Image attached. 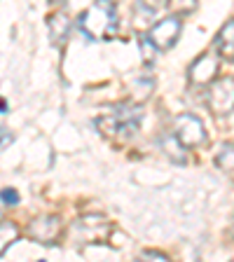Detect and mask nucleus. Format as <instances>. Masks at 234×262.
Returning <instances> with one entry per match:
<instances>
[{"label": "nucleus", "mask_w": 234, "mask_h": 262, "mask_svg": "<svg viewBox=\"0 0 234 262\" xmlns=\"http://www.w3.org/2000/svg\"><path fill=\"white\" fill-rule=\"evenodd\" d=\"M80 31L89 40H105L117 31V12L113 0H96L87 12L80 14Z\"/></svg>", "instance_id": "obj_1"}, {"label": "nucleus", "mask_w": 234, "mask_h": 262, "mask_svg": "<svg viewBox=\"0 0 234 262\" xmlns=\"http://www.w3.org/2000/svg\"><path fill=\"white\" fill-rule=\"evenodd\" d=\"M143 120V108L134 103H122L117 108H113V113H108L105 117L96 122L101 126V134L110 138H122L126 141L129 136H134L138 131V124Z\"/></svg>", "instance_id": "obj_2"}, {"label": "nucleus", "mask_w": 234, "mask_h": 262, "mask_svg": "<svg viewBox=\"0 0 234 262\" xmlns=\"http://www.w3.org/2000/svg\"><path fill=\"white\" fill-rule=\"evenodd\" d=\"M208 110L218 117L234 110V77H220L208 84Z\"/></svg>", "instance_id": "obj_3"}, {"label": "nucleus", "mask_w": 234, "mask_h": 262, "mask_svg": "<svg viewBox=\"0 0 234 262\" xmlns=\"http://www.w3.org/2000/svg\"><path fill=\"white\" fill-rule=\"evenodd\" d=\"M174 134L178 136V141L190 150V147H199L206 143V129H204L202 120L195 117L190 113H183L176 117L174 122Z\"/></svg>", "instance_id": "obj_4"}, {"label": "nucleus", "mask_w": 234, "mask_h": 262, "mask_svg": "<svg viewBox=\"0 0 234 262\" xmlns=\"http://www.w3.org/2000/svg\"><path fill=\"white\" fill-rule=\"evenodd\" d=\"M180 19L178 16H166V19H162V21H157L153 28H150V33H147V38L153 40V45L159 49V52H166V49H171L176 42H178L180 38Z\"/></svg>", "instance_id": "obj_5"}, {"label": "nucleus", "mask_w": 234, "mask_h": 262, "mask_svg": "<svg viewBox=\"0 0 234 262\" xmlns=\"http://www.w3.org/2000/svg\"><path fill=\"white\" fill-rule=\"evenodd\" d=\"M218 66H220L218 54H202L190 66V73H187L190 84H195V87H208L216 80V75H218Z\"/></svg>", "instance_id": "obj_6"}, {"label": "nucleus", "mask_w": 234, "mask_h": 262, "mask_svg": "<svg viewBox=\"0 0 234 262\" xmlns=\"http://www.w3.org/2000/svg\"><path fill=\"white\" fill-rule=\"evenodd\" d=\"M61 220L56 215H40L28 225V236L38 244H54L61 236Z\"/></svg>", "instance_id": "obj_7"}, {"label": "nucleus", "mask_w": 234, "mask_h": 262, "mask_svg": "<svg viewBox=\"0 0 234 262\" xmlns=\"http://www.w3.org/2000/svg\"><path fill=\"white\" fill-rule=\"evenodd\" d=\"M105 232H108V223L101 215H87V218H80L73 225V234L84 244H98Z\"/></svg>", "instance_id": "obj_8"}, {"label": "nucleus", "mask_w": 234, "mask_h": 262, "mask_svg": "<svg viewBox=\"0 0 234 262\" xmlns=\"http://www.w3.org/2000/svg\"><path fill=\"white\" fill-rule=\"evenodd\" d=\"M216 52L227 61H234V19L227 21L216 35Z\"/></svg>", "instance_id": "obj_9"}, {"label": "nucleus", "mask_w": 234, "mask_h": 262, "mask_svg": "<svg viewBox=\"0 0 234 262\" xmlns=\"http://www.w3.org/2000/svg\"><path fill=\"white\" fill-rule=\"evenodd\" d=\"M159 147H162V152L171 159L174 164H185L187 157H185V150L187 147L178 141L176 134H164L162 141H159Z\"/></svg>", "instance_id": "obj_10"}, {"label": "nucleus", "mask_w": 234, "mask_h": 262, "mask_svg": "<svg viewBox=\"0 0 234 262\" xmlns=\"http://www.w3.org/2000/svg\"><path fill=\"white\" fill-rule=\"evenodd\" d=\"M47 28H49V35H52V42L59 45V42H63V40H68L71 19H68L63 12H56V14L47 16Z\"/></svg>", "instance_id": "obj_11"}, {"label": "nucleus", "mask_w": 234, "mask_h": 262, "mask_svg": "<svg viewBox=\"0 0 234 262\" xmlns=\"http://www.w3.org/2000/svg\"><path fill=\"white\" fill-rule=\"evenodd\" d=\"M164 5H169V0H136V24L150 21Z\"/></svg>", "instance_id": "obj_12"}, {"label": "nucleus", "mask_w": 234, "mask_h": 262, "mask_svg": "<svg viewBox=\"0 0 234 262\" xmlns=\"http://www.w3.org/2000/svg\"><path fill=\"white\" fill-rule=\"evenodd\" d=\"M16 236H19V229L14 223H0V255L14 244Z\"/></svg>", "instance_id": "obj_13"}, {"label": "nucleus", "mask_w": 234, "mask_h": 262, "mask_svg": "<svg viewBox=\"0 0 234 262\" xmlns=\"http://www.w3.org/2000/svg\"><path fill=\"white\" fill-rule=\"evenodd\" d=\"M216 164L223 171H234V143H225L216 155Z\"/></svg>", "instance_id": "obj_14"}, {"label": "nucleus", "mask_w": 234, "mask_h": 262, "mask_svg": "<svg viewBox=\"0 0 234 262\" xmlns=\"http://www.w3.org/2000/svg\"><path fill=\"white\" fill-rule=\"evenodd\" d=\"M169 7L176 16H187L197 10V0H169Z\"/></svg>", "instance_id": "obj_15"}, {"label": "nucleus", "mask_w": 234, "mask_h": 262, "mask_svg": "<svg viewBox=\"0 0 234 262\" xmlns=\"http://www.w3.org/2000/svg\"><path fill=\"white\" fill-rule=\"evenodd\" d=\"M138 45H141V49H143V61H145V63H153L155 52H159V49L153 45V40L147 38V35H143V38H138Z\"/></svg>", "instance_id": "obj_16"}, {"label": "nucleus", "mask_w": 234, "mask_h": 262, "mask_svg": "<svg viewBox=\"0 0 234 262\" xmlns=\"http://www.w3.org/2000/svg\"><path fill=\"white\" fill-rule=\"evenodd\" d=\"M0 199H3V204H7V206H16V204H19V192L16 190H3L0 192Z\"/></svg>", "instance_id": "obj_17"}, {"label": "nucleus", "mask_w": 234, "mask_h": 262, "mask_svg": "<svg viewBox=\"0 0 234 262\" xmlns=\"http://www.w3.org/2000/svg\"><path fill=\"white\" fill-rule=\"evenodd\" d=\"M14 141V136H12V131L5 129V126H0V150H5L10 143Z\"/></svg>", "instance_id": "obj_18"}, {"label": "nucleus", "mask_w": 234, "mask_h": 262, "mask_svg": "<svg viewBox=\"0 0 234 262\" xmlns=\"http://www.w3.org/2000/svg\"><path fill=\"white\" fill-rule=\"evenodd\" d=\"M141 255L143 257H155V260H166V255H164V253H157V251H143Z\"/></svg>", "instance_id": "obj_19"}, {"label": "nucleus", "mask_w": 234, "mask_h": 262, "mask_svg": "<svg viewBox=\"0 0 234 262\" xmlns=\"http://www.w3.org/2000/svg\"><path fill=\"white\" fill-rule=\"evenodd\" d=\"M0 113H7V110H5V101H3V98H0Z\"/></svg>", "instance_id": "obj_20"}, {"label": "nucleus", "mask_w": 234, "mask_h": 262, "mask_svg": "<svg viewBox=\"0 0 234 262\" xmlns=\"http://www.w3.org/2000/svg\"><path fill=\"white\" fill-rule=\"evenodd\" d=\"M52 3H63V0H52Z\"/></svg>", "instance_id": "obj_21"}, {"label": "nucleus", "mask_w": 234, "mask_h": 262, "mask_svg": "<svg viewBox=\"0 0 234 262\" xmlns=\"http://www.w3.org/2000/svg\"><path fill=\"white\" fill-rule=\"evenodd\" d=\"M113 3H120V0H113Z\"/></svg>", "instance_id": "obj_22"}]
</instances>
